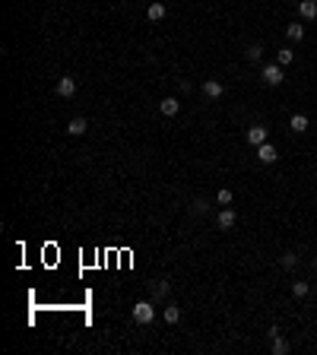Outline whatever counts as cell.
Masks as SVG:
<instances>
[{"instance_id":"obj_1","label":"cell","mask_w":317,"mask_h":355,"mask_svg":"<svg viewBox=\"0 0 317 355\" xmlns=\"http://www.w3.org/2000/svg\"><path fill=\"white\" fill-rule=\"evenodd\" d=\"M133 320L149 327L152 320H156V308H152V301H137V305H133Z\"/></svg>"},{"instance_id":"obj_2","label":"cell","mask_w":317,"mask_h":355,"mask_svg":"<svg viewBox=\"0 0 317 355\" xmlns=\"http://www.w3.org/2000/svg\"><path fill=\"white\" fill-rule=\"evenodd\" d=\"M260 79H264L267 86H279L286 76H282V67H279V64H264V70H260Z\"/></svg>"},{"instance_id":"obj_3","label":"cell","mask_w":317,"mask_h":355,"mask_svg":"<svg viewBox=\"0 0 317 355\" xmlns=\"http://www.w3.org/2000/svg\"><path fill=\"white\" fill-rule=\"evenodd\" d=\"M235 222H238V216H235L228 206H222L219 210V216H216V225H219L222 232H228V229H235Z\"/></svg>"},{"instance_id":"obj_4","label":"cell","mask_w":317,"mask_h":355,"mask_svg":"<svg viewBox=\"0 0 317 355\" xmlns=\"http://www.w3.org/2000/svg\"><path fill=\"white\" fill-rule=\"evenodd\" d=\"M57 95L60 98H73L76 95V79L73 76H60L57 79Z\"/></svg>"},{"instance_id":"obj_5","label":"cell","mask_w":317,"mask_h":355,"mask_svg":"<svg viewBox=\"0 0 317 355\" xmlns=\"http://www.w3.org/2000/svg\"><path fill=\"white\" fill-rule=\"evenodd\" d=\"M269 346H273V355H286L289 352V339H282L276 327L269 330Z\"/></svg>"},{"instance_id":"obj_6","label":"cell","mask_w":317,"mask_h":355,"mask_svg":"<svg viewBox=\"0 0 317 355\" xmlns=\"http://www.w3.org/2000/svg\"><path fill=\"white\" fill-rule=\"evenodd\" d=\"M257 159H260L264 165H273L276 159H279V152L273 149V143H260V146H257Z\"/></svg>"},{"instance_id":"obj_7","label":"cell","mask_w":317,"mask_h":355,"mask_svg":"<svg viewBox=\"0 0 317 355\" xmlns=\"http://www.w3.org/2000/svg\"><path fill=\"white\" fill-rule=\"evenodd\" d=\"M86 130H89V120L86 118H73L70 124H67V133H70V137H83Z\"/></svg>"},{"instance_id":"obj_8","label":"cell","mask_w":317,"mask_h":355,"mask_svg":"<svg viewBox=\"0 0 317 355\" xmlns=\"http://www.w3.org/2000/svg\"><path fill=\"white\" fill-rule=\"evenodd\" d=\"M159 111L165 118H174L181 111V102H178V98H162V102H159Z\"/></svg>"},{"instance_id":"obj_9","label":"cell","mask_w":317,"mask_h":355,"mask_svg":"<svg viewBox=\"0 0 317 355\" xmlns=\"http://www.w3.org/2000/svg\"><path fill=\"white\" fill-rule=\"evenodd\" d=\"M222 92H225V89H222L219 79H206V83H203V95L206 98H222Z\"/></svg>"},{"instance_id":"obj_10","label":"cell","mask_w":317,"mask_h":355,"mask_svg":"<svg viewBox=\"0 0 317 355\" xmlns=\"http://www.w3.org/2000/svg\"><path fill=\"white\" fill-rule=\"evenodd\" d=\"M247 143L251 146H260V143H267V127H251V130H247Z\"/></svg>"},{"instance_id":"obj_11","label":"cell","mask_w":317,"mask_h":355,"mask_svg":"<svg viewBox=\"0 0 317 355\" xmlns=\"http://www.w3.org/2000/svg\"><path fill=\"white\" fill-rule=\"evenodd\" d=\"M298 13H301V19H314L317 16V0H298Z\"/></svg>"},{"instance_id":"obj_12","label":"cell","mask_w":317,"mask_h":355,"mask_svg":"<svg viewBox=\"0 0 317 355\" xmlns=\"http://www.w3.org/2000/svg\"><path fill=\"white\" fill-rule=\"evenodd\" d=\"M168 292H171V285H168V279H156V285H152V298L156 301H165Z\"/></svg>"},{"instance_id":"obj_13","label":"cell","mask_w":317,"mask_h":355,"mask_svg":"<svg viewBox=\"0 0 317 355\" xmlns=\"http://www.w3.org/2000/svg\"><path fill=\"white\" fill-rule=\"evenodd\" d=\"M146 19H149V23L165 19V6H162V3H149V6H146Z\"/></svg>"},{"instance_id":"obj_14","label":"cell","mask_w":317,"mask_h":355,"mask_svg":"<svg viewBox=\"0 0 317 355\" xmlns=\"http://www.w3.org/2000/svg\"><path fill=\"white\" fill-rule=\"evenodd\" d=\"M162 317H165V324H178V320H181V308L178 305H165V311H162Z\"/></svg>"},{"instance_id":"obj_15","label":"cell","mask_w":317,"mask_h":355,"mask_svg":"<svg viewBox=\"0 0 317 355\" xmlns=\"http://www.w3.org/2000/svg\"><path fill=\"white\" fill-rule=\"evenodd\" d=\"M289 127H292L295 133H305V130H308V118H305V115H292V120H289Z\"/></svg>"},{"instance_id":"obj_16","label":"cell","mask_w":317,"mask_h":355,"mask_svg":"<svg viewBox=\"0 0 317 355\" xmlns=\"http://www.w3.org/2000/svg\"><path fill=\"white\" fill-rule=\"evenodd\" d=\"M191 213H194V216H206V213H210V200H194Z\"/></svg>"},{"instance_id":"obj_17","label":"cell","mask_w":317,"mask_h":355,"mask_svg":"<svg viewBox=\"0 0 317 355\" xmlns=\"http://www.w3.org/2000/svg\"><path fill=\"white\" fill-rule=\"evenodd\" d=\"M286 35H289V38H292V42H301V38H305V25H298V23H292V25H289V29H286Z\"/></svg>"},{"instance_id":"obj_18","label":"cell","mask_w":317,"mask_h":355,"mask_svg":"<svg viewBox=\"0 0 317 355\" xmlns=\"http://www.w3.org/2000/svg\"><path fill=\"white\" fill-rule=\"evenodd\" d=\"M216 203L228 206V203H232V190H228V187H219V193H216Z\"/></svg>"},{"instance_id":"obj_19","label":"cell","mask_w":317,"mask_h":355,"mask_svg":"<svg viewBox=\"0 0 317 355\" xmlns=\"http://www.w3.org/2000/svg\"><path fill=\"white\" fill-rule=\"evenodd\" d=\"M279 263L286 266V270H292V266L298 263V254H292V251H289V254H282V260H279Z\"/></svg>"},{"instance_id":"obj_20","label":"cell","mask_w":317,"mask_h":355,"mask_svg":"<svg viewBox=\"0 0 317 355\" xmlns=\"http://www.w3.org/2000/svg\"><path fill=\"white\" fill-rule=\"evenodd\" d=\"M244 54H247V60H260V57H264V48H260V45H251Z\"/></svg>"},{"instance_id":"obj_21","label":"cell","mask_w":317,"mask_h":355,"mask_svg":"<svg viewBox=\"0 0 317 355\" xmlns=\"http://www.w3.org/2000/svg\"><path fill=\"white\" fill-rule=\"evenodd\" d=\"M292 57H295V54H292V51H289V48H282V51H279V54H276V60H279V67H286V64H292Z\"/></svg>"},{"instance_id":"obj_22","label":"cell","mask_w":317,"mask_h":355,"mask_svg":"<svg viewBox=\"0 0 317 355\" xmlns=\"http://www.w3.org/2000/svg\"><path fill=\"white\" fill-rule=\"evenodd\" d=\"M292 295L295 298H305L308 295V283H292Z\"/></svg>"},{"instance_id":"obj_23","label":"cell","mask_w":317,"mask_h":355,"mask_svg":"<svg viewBox=\"0 0 317 355\" xmlns=\"http://www.w3.org/2000/svg\"><path fill=\"white\" fill-rule=\"evenodd\" d=\"M314 266H317V257H314Z\"/></svg>"}]
</instances>
